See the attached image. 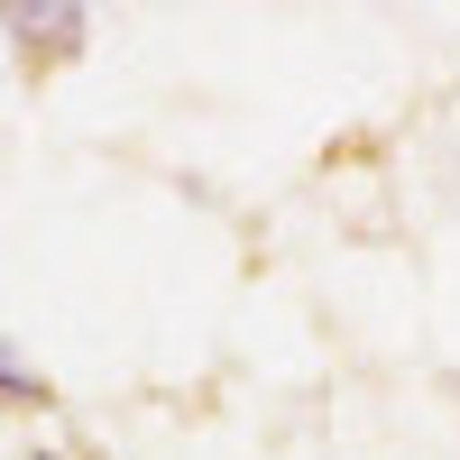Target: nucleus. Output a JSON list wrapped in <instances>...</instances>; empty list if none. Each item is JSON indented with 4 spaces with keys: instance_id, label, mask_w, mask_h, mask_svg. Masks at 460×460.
I'll list each match as a JSON object with an SVG mask.
<instances>
[{
    "instance_id": "obj_3",
    "label": "nucleus",
    "mask_w": 460,
    "mask_h": 460,
    "mask_svg": "<svg viewBox=\"0 0 460 460\" xmlns=\"http://www.w3.org/2000/svg\"><path fill=\"white\" fill-rule=\"evenodd\" d=\"M19 460H74V451H47V442H37V451H19Z\"/></svg>"
},
{
    "instance_id": "obj_1",
    "label": "nucleus",
    "mask_w": 460,
    "mask_h": 460,
    "mask_svg": "<svg viewBox=\"0 0 460 460\" xmlns=\"http://www.w3.org/2000/svg\"><path fill=\"white\" fill-rule=\"evenodd\" d=\"M84 10H0V37L28 56V65H65L74 47H84Z\"/></svg>"
},
{
    "instance_id": "obj_2",
    "label": "nucleus",
    "mask_w": 460,
    "mask_h": 460,
    "mask_svg": "<svg viewBox=\"0 0 460 460\" xmlns=\"http://www.w3.org/2000/svg\"><path fill=\"white\" fill-rule=\"evenodd\" d=\"M0 396H10V405H47V377H37L28 359H10V350H0Z\"/></svg>"
}]
</instances>
